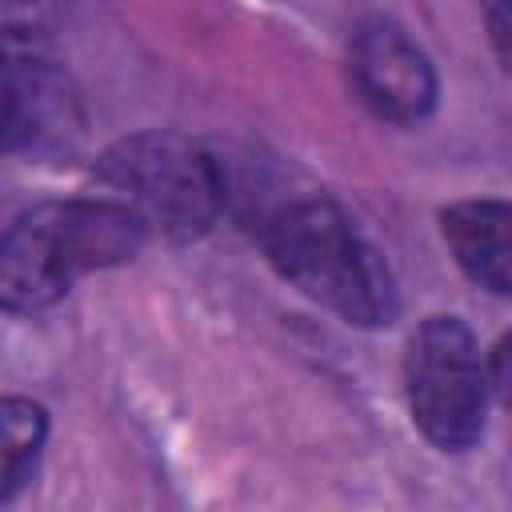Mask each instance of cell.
<instances>
[{"mask_svg":"<svg viewBox=\"0 0 512 512\" xmlns=\"http://www.w3.org/2000/svg\"><path fill=\"white\" fill-rule=\"evenodd\" d=\"M144 236V224L112 196L40 204L0 236V304L48 308L76 276L132 260Z\"/></svg>","mask_w":512,"mask_h":512,"instance_id":"obj_1","label":"cell"},{"mask_svg":"<svg viewBox=\"0 0 512 512\" xmlns=\"http://www.w3.org/2000/svg\"><path fill=\"white\" fill-rule=\"evenodd\" d=\"M264 248L284 280L348 324H388L396 288L380 252L328 200H300L272 216Z\"/></svg>","mask_w":512,"mask_h":512,"instance_id":"obj_2","label":"cell"},{"mask_svg":"<svg viewBox=\"0 0 512 512\" xmlns=\"http://www.w3.org/2000/svg\"><path fill=\"white\" fill-rule=\"evenodd\" d=\"M104 196L120 200L144 232L192 240L212 228L220 212V176L212 160L168 132H144L120 140L96 168Z\"/></svg>","mask_w":512,"mask_h":512,"instance_id":"obj_3","label":"cell"},{"mask_svg":"<svg viewBox=\"0 0 512 512\" xmlns=\"http://www.w3.org/2000/svg\"><path fill=\"white\" fill-rule=\"evenodd\" d=\"M408 408L420 432L444 452L476 444L484 428L488 380L472 332L456 316H432L408 348Z\"/></svg>","mask_w":512,"mask_h":512,"instance_id":"obj_4","label":"cell"},{"mask_svg":"<svg viewBox=\"0 0 512 512\" xmlns=\"http://www.w3.org/2000/svg\"><path fill=\"white\" fill-rule=\"evenodd\" d=\"M80 124L64 68L20 32H0V152L60 144Z\"/></svg>","mask_w":512,"mask_h":512,"instance_id":"obj_5","label":"cell"},{"mask_svg":"<svg viewBox=\"0 0 512 512\" xmlns=\"http://www.w3.org/2000/svg\"><path fill=\"white\" fill-rule=\"evenodd\" d=\"M352 84L364 104L388 120L412 124L436 104V76L428 56L388 20H368L352 36Z\"/></svg>","mask_w":512,"mask_h":512,"instance_id":"obj_6","label":"cell"},{"mask_svg":"<svg viewBox=\"0 0 512 512\" xmlns=\"http://www.w3.org/2000/svg\"><path fill=\"white\" fill-rule=\"evenodd\" d=\"M508 220L504 200H464L444 212L448 248L460 268L492 292H508Z\"/></svg>","mask_w":512,"mask_h":512,"instance_id":"obj_7","label":"cell"},{"mask_svg":"<svg viewBox=\"0 0 512 512\" xmlns=\"http://www.w3.org/2000/svg\"><path fill=\"white\" fill-rule=\"evenodd\" d=\"M44 432L48 420L32 400H0V500L28 480Z\"/></svg>","mask_w":512,"mask_h":512,"instance_id":"obj_8","label":"cell"}]
</instances>
